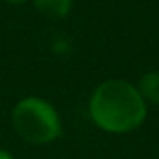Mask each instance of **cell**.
Instances as JSON below:
<instances>
[{
	"instance_id": "1",
	"label": "cell",
	"mask_w": 159,
	"mask_h": 159,
	"mask_svg": "<svg viewBox=\"0 0 159 159\" xmlns=\"http://www.w3.org/2000/svg\"><path fill=\"white\" fill-rule=\"evenodd\" d=\"M92 120L105 131L127 133L139 127L146 118V103L131 83L105 81L90 99Z\"/></svg>"
},
{
	"instance_id": "2",
	"label": "cell",
	"mask_w": 159,
	"mask_h": 159,
	"mask_svg": "<svg viewBox=\"0 0 159 159\" xmlns=\"http://www.w3.org/2000/svg\"><path fill=\"white\" fill-rule=\"evenodd\" d=\"M15 131L32 144H47L60 137V118L56 111L39 98H25L13 109Z\"/></svg>"
},
{
	"instance_id": "3",
	"label": "cell",
	"mask_w": 159,
	"mask_h": 159,
	"mask_svg": "<svg viewBox=\"0 0 159 159\" xmlns=\"http://www.w3.org/2000/svg\"><path fill=\"white\" fill-rule=\"evenodd\" d=\"M39 13L51 19H62L71 10V0H34Z\"/></svg>"
},
{
	"instance_id": "4",
	"label": "cell",
	"mask_w": 159,
	"mask_h": 159,
	"mask_svg": "<svg viewBox=\"0 0 159 159\" xmlns=\"http://www.w3.org/2000/svg\"><path fill=\"white\" fill-rule=\"evenodd\" d=\"M139 92L142 99H148L155 105H159V71H150L142 75L139 83Z\"/></svg>"
},
{
	"instance_id": "5",
	"label": "cell",
	"mask_w": 159,
	"mask_h": 159,
	"mask_svg": "<svg viewBox=\"0 0 159 159\" xmlns=\"http://www.w3.org/2000/svg\"><path fill=\"white\" fill-rule=\"evenodd\" d=\"M0 159H13V157H11L6 150H0Z\"/></svg>"
},
{
	"instance_id": "6",
	"label": "cell",
	"mask_w": 159,
	"mask_h": 159,
	"mask_svg": "<svg viewBox=\"0 0 159 159\" xmlns=\"http://www.w3.org/2000/svg\"><path fill=\"white\" fill-rule=\"evenodd\" d=\"M6 2H10V4H13V6H15V4H25L26 0H6Z\"/></svg>"
}]
</instances>
